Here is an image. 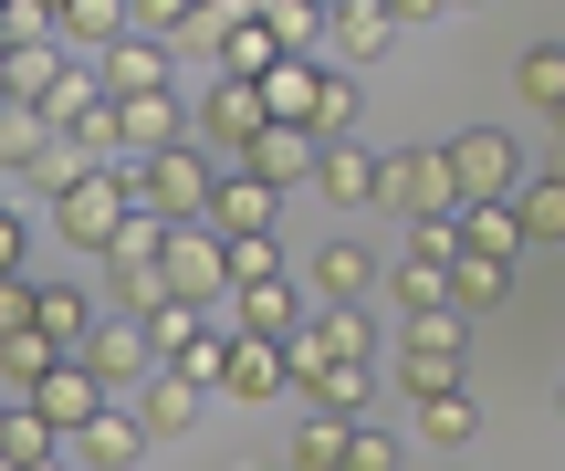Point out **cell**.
Masks as SVG:
<instances>
[{"mask_svg":"<svg viewBox=\"0 0 565 471\" xmlns=\"http://www.w3.org/2000/svg\"><path fill=\"white\" fill-rule=\"evenodd\" d=\"M137 221V168H74L53 189V231L74 251H116V231Z\"/></svg>","mask_w":565,"mask_h":471,"instance_id":"obj_1","label":"cell"},{"mask_svg":"<svg viewBox=\"0 0 565 471\" xmlns=\"http://www.w3.org/2000/svg\"><path fill=\"white\" fill-rule=\"evenodd\" d=\"M377 200L408 210V231H419V221H461V189H450L440 147H398V158H377Z\"/></svg>","mask_w":565,"mask_h":471,"instance_id":"obj_2","label":"cell"},{"mask_svg":"<svg viewBox=\"0 0 565 471\" xmlns=\"http://www.w3.org/2000/svg\"><path fill=\"white\" fill-rule=\"evenodd\" d=\"M210 189H221V168H210L200 147H168V158H147V168H137V210H147V221H168V231L200 221Z\"/></svg>","mask_w":565,"mask_h":471,"instance_id":"obj_3","label":"cell"},{"mask_svg":"<svg viewBox=\"0 0 565 471\" xmlns=\"http://www.w3.org/2000/svg\"><path fill=\"white\" fill-rule=\"evenodd\" d=\"M263 84H210V105H189V147H200V158H231L242 168L252 158V137H263Z\"/></svg>","mask_w":565,"mask_h":471,"instance_id":"obj_4","label":"cell"},{"mask_svg":"<svg viewBox=\"0 0 565 471\" xmlns=\"http://www.w3.org/2000/svg\"><path fill=\"white\" fill-rule=\"evenodd\" d=\"M158 283H168V304H221V293H231V242H221L210 221L168 231V263H158Z\"/></svg>","mask_w":565,"mask_h":471,"instance_id":"obj_5","label":"cell"},{"mask_svg":"<svg viewBox=\"0 0 565 471\" xmlns=\"http://www.w3.org/2000/svg\"><path fill=\"white\" fill-rule=\"evenodd\" d=\"M440 158H450V189H461V210L513 200V189H524V158H513V137H503V126H471V137H450Z\"/></svg>","mask_w":565,"mask_h":471,"instance_id":"obj_6","label":"cell"},{"mask_svg":"<svg viewBox=\"0 0 565 471\" xmlns=\"http://www.w3.org/2000/svg\"><path fill=\"white\" fill-rule=\"evenodd\" d=\"M74 367L95 377L105 398H137L147 377H158V346H147V325H137V314H105V325L84 335V356H74Z\"/></svg>","mask_w":565,"mask_h":471,"instance_id":"obj_7","label":"cell"},{"mask_svg":"<svg viewBox=\"0 0 565 471\" xmlns=\"http://www.w3.org/2000/svg\"><path fill=\"white\" fill-rule=\"evenodd\" d=\"M0 168H11V179H42V189L74 179V158H63V137H53L42 105H0Z\"/></svg>","mask_w":565,"mask_h":471,"instance_id":"obj_8","label":"cell"},{"mask_svg":"<svg viewBox=\"0 0 565 471\" xmlns=\"http://www.w3.org/2000/svg\"><path fill=\"white\" fill-rule=\"evenodd\" d=\"M221 242H273V221H282V189H263L252 168H221V189H210V210H200Z\"/></svg>","mask_w":565,"mask_h":471,"instance_id":"obj_9","label":"cell"},{"mask_svg":"<svg viewBox=\"0 0 565 471\" xmlns=\"http://www.w3.org/2000/svg\"><path fill=\"white\" fill-rule=\"evenodd\" d=\"M137 461H147V419L126 409V398H116L105 419H84L74 440H63V471H137Z\"/></svg>","mask_w":565,"mask_h":471,"instance_id":"obj_10","label":"cell"},{"mask_svg":"<svg viewBox=\"0 0 565 471\" xmlns=\"http://www.w3.org/2000/svg\"><path fill=\"white\" fill-rule=\"evenodd\" d=\"M294 388V367H282V346H263V335H221V398L231 409H263V398Z\"/></svg>","mask_w":565,"mask_h":471,"instance_id":"obj_11","label":"cell"},{"mask_svg":"<svg viewBox=\"0 0 565 471\" xmlns=\"http://www.w3.org/2000/svg\"><path fill=\"white\" fill-rule=\"evenodd\" d=\"M21 409H32V419H42V430H53V440H74V430H84V419H105V409H116V398H105V388H95V377H84V367H74V356H63V367H53V377H42V388H32V398H21Z\"/></svg>","mask_w":565,"mask_h":471,"instance_id":"obj_12","label":"cell"},{"mask_svg":"<svg viewBox=\"0 0 565 471\" xmlns=\"http://www.w3.org/2000/svg\"><path fill=\"white\" fill-rule=\"evenodd\" d=\"M116 147L126 158H168V147H189V105H179V84L168 95H137V105H116Z\"/></svg>","mask_w":565,"mask_h":471,"instance_id":"obj_13","label":"cell"},{"mask_svg":"<svg viewBox=\"0 0 565 471\" xmlns=\"http://www.w3.org/2000/svg\"><path fill=\"white\" fill-rule=\"evenodd\" d=\"M126 409L147 419V440H189V430H200V409H210V388H189L179 367H158L137 398H126Z\"/></svg>","mask_w":565,"mask_h":471,"instance_id":"obj_14","label":"cell"},{"mask_svg":"<svg viewBox=\"0 0 565 471\" xmlns=\"http://www.w3.org/2000/svg\"><path fill=\"white\" fill-rule=\"evenodd\" d=\"M126 32H137L126 0H53V42H63V53H95V63H105Z\"/></svg>","mask_w":565,"mask_h":471,"instance_id":"obj_15","label":"cell"},{"mask_svg":"<svg viewBox=\"0 0 565 471\" xmlns=\"http://www.w3.org/2000/svg\"><path fill=\"white\" fill-rule=\"evenodd\" d=\"M95 84H105V95H116V105H137V95H168V42H147V32H126L116 53L95 63Z\"/></svg>","mask_w":565,"mask_h":471,"instance_id":"obj_16","label":"cell"},{"mask_svg":"<svg viewBox=\"0 0 565 471\" xmlns=\"http://www.w3.org/2000/svg\"><path fill=\"white\" fill-rule=\"evenodd\" d=\"M252 179H263V189H315V168H324V147L315 137H294V126H263V137H252Z\"/></svg>","mask_w":565,"mask_h":471,"instance_id":"obj_17","label":"cell"},{"mask_svg":"<svg viewBox=\"0 0 565 471\" xmlns=\"http://www.w3.org/2000/svg\"><path fill=\"white\" fill-rule=\"evenodd\" d=\"M324 32H335L345 63H377L387 42H398V0H335V11H324Z\"/></svg>","mask_w":565,"mask_h":471,"instance_id":"obj_18","label":"cell"},{"mask_svg":"<svg viewBox=\"0 0 565 471\" xmlns=\"http://www.w3.org/2000/svg\"><path fill=\"white\" fill-rule=\"evenodd\" d=\"M273 63H294V53L273 42V21H263V11H242V21L221 32V84H273Z\"/></svg>","mask_w":565,"mask_h":471,"instance_id":"obj_19","label":"cell"},{"mask_svg":"<svg viewBox=\"0 0 565 471\" xmlns=\"http://www.w3.org/2000/svg\"><path fill=\"white\" fill-rule=\"evenodd\" d=\"M32 325L53 335L63 356H84V335H95L105 314H95V293H84V283H42V293H32Z\"/></svg>","mask_w":565,"mask_h":471,"instance_id":"obj_20","label":"cell"},{"mask_svg":"<svg viewBox=\"0 0 565 471\" xmlns=\"http://www.w3.org/2000/svg\"><path fill=\"white\" fill-rule=\"evenodd\" d=\"M315 105H324V63H273L263 116H273V126H294V137H315Z\"/></svg>","mask_w":565,"mask_h":471,"instance_id":"obj_21","label":"cell"},{"mask_svg":"<svg viewBox=\"0 0 565 471\" xmlns=\"http://www.w3.org/2000/svg\"><path fill=\"white\" fill-rule=\"evenodd\" d=\"M503 293H513V263H482V251L450 263V314H461V325H471V314H492Z\"/></svg>","mask_w":565,"mask_h":471,"instance_id":"obj_22","label":"cell"},{"mask_svg":"<svg viewBox=\"0 0 565 471\" xmlns=\"http://www.w3.org/2000/svg\"><path fill=\"white\" fill-rule=\"evenodd\" d=\"M147 346H158V367H189L210 346V304H158L147 314Z\"/></svg>","mask_w":565,"mask_h":471,"instance_id":"obj_23","label":"cell"},{"mask_svg":"<svg viewBox=\"0 0 565 471\" xmlns=\"http://www.w3.org/2000/svg\"><path fill=\"white\" fill-rule=\"evenodd\" d=\"M315 189H324L335 210H366V200H377V158H366V147H324Z\"/></svg>","mask_w":565,"mask_h":471,"instance_id":"obj_24","label":"cell"},{"mask_svg":"<svg viewBox=\"0 0 565 471\" xmlns=\"http://www.w3.org/2000/svg\"><path fill=\"white\" fill-rule=\"evenodd\" d=\"M366 283H377V263H366L356 242H324L315 251V304H356Z\"/></svg>","mask_w":565,"mask_h":471,"instance_id":"obj_25","label":"cell"},{"mask_svg":"<svg viewBox=\"0 0 565 471\" xmlns=\"http://www.w3.org/2000/svg\"><path fill=\"white\" fill-rule=\"evenodd\" d=\"M461 251H482V263H513V251H524V221H513V200L461 210Z\"/></svg>","mask_w":565,"mask_h":471,"instance_id":"obj_26","label":"cell"},{"mask_svg":"<svg viewBox=\"0 0 565 471\" xmlns=\"http://www.w3.org/2000/svg\"><path fill=\"white\" fill-rule=\"evenodd\" d=\"M294 325H303L294 283H252V293H242V335H263V346H294Z\"/></svg>","mask_w":565,"mask_h":471,"instance_id":"obj_27","label":"cell"},{"mask_svg":"<svg viewBox=\"0 0 565 471\" xmlns=\"http://www.w3.org/2000/svg\"><path fill=\"white\" fill-rule=\"evenodd\" d=\"M513 221H524V242H565V168L513 189Z\"/></svg>","mask_w":565,"mask_h":471,"instance_id":"obj_28","label":"cell"},{"mask_svg":"<svg viewBox=\"0 0 565 471\" xmlns=\"http://www.w3.org/2000/svg\"><path fill=\"white\" fill-rule=\"evenodd\" d=\"M63 74H74V53H63V42H21V53H11V105H42Z\"/></svg>","mask_w":565,"mask_h":471,"instance_id":"obj_29","label":"cell"},{"mask_svg":"<svg viewBox=\"0 0 565 471\" xmlns=\"http://www.w3.org/2000/svg\"><path fill=\"white\" fill-rule=\"evenodd\" d=\"M53 367H63V346H53V335H42V325H32V335H0V377H11L21 398H32V388H42V377H53Z\"/></svg>","mask_w":565,"mask_h":471,"instance_id":"obj_30","label":"cell"},{"mask_svg":"<svg viewBox=\"0 0 565 471\" xmlns=\"http://www.w3.org/2000/svg\"><path fill=\"white\" fill-rule=\"evenodd\" d=\"M419 440H429V451H461V440H482L471 398H461V388H450V398H419Z\"/></svg>","mask_w":565,"mask_h":471,"instance_id":"obj_31","label":"cell"},{"mask_svg":"<svg viewBox=\"0 0 565 471\" xmlns=\"http://www.w3.org/2000/svg\"><path fill=\"white\" fill-rule=\"evenodd\" d=\"M366 388H377L366 367H324V377H303V398H315V419H356V409H366Z\"/></svg>","mask_w":565,"mask_h":471,"instance_id":"obj_32","label":"cell"},{"mask_svg":"<svg viewBox=\"0 0 565 471\" xmlns=\"http://www.w3.org/2000/svg\"><path fill=\"white\" fill-rule=\"evenodd\" d=\"M345 440H356V419H303L294 430V471H345Z\"/></svg>","mask_w":565,"mask_h":471,"instance_id":"obj_33","label":"cell"},{"mask_svg":"<svg viewBox=\"0 0 565 471\" xmlns=\"http://www.w3.org/2000/svg\"><path fill=\"white\" fill-rule=\"evenodd\" d=\"M105 263H116V272H158V263H168V221H147V210H137V221L116 231V251H105Z\"/></svg>","mask_w":565,"mask_h":471,"instance_id":"obj_34","label":"cell"},{"mask_svg":"<svg viewBox=\"0 0 565 471\" xmlns=\"http://www.w3.org/2000/svg\"><path fill=\"white\" fill-rule=\"evenodd\" d=\"M513 84H524V95H534V105L555 116V105H565V42H534V53L513 63Z\"/></svg>","mask_w":565,"mask_h":471,"instance_id":"obj_35","label":"cell"},{"mask_svg":"<svg viewBox=\"0 0 565 471\" xmlns=\"http://www.w3.org/2000/svg\"><path fill=\"white\" fill-rule=\"evenodd\" d=\"M398 377H408V409H419V398H450V388H461V356H398Z\"/></svg>","mask_w":565,"mask_h":471,"instance_id":"obj_36","label":"cell"},{"mask_svg":"<svg viewBox=\"0 0 565 471\" xmlns=\"http://www.w3.org/2000/svg\"><path fill=\"white\" fill-rule=\"evenodd\" d=\"M461 346H471L461 314H408V356H461Z\"/></svg>","mask_w":565,"mask_h":471,"instance_id":"obj_37","label":"cell"},{"mask_svg":"<svg viewBox=\"0 0 565 471\" xmlns=\"http://www.w3.org/2000/svg\"><path fill=\"white\" fill-rule=\"evenodd\" d=\"M408 263L450 272V263H461V221H419V231H408Z\"/></svg>","mask_w":565,"mask_h":471,"instance_id":"obj_38","label":"cell"},{"mask_svg":"<svg viewBox=\"0 0 565 471\" xmlns=\"http://www.w3.org/2000/svg\"><path fill=\"white\" fill-rule=\"evenodd\" d=\"M252 283H282V251L273 242H231V293H252Z\"/></svg>","mask_w":565,"mask_h":471,"instance_id":"obj_39","label":"cell"},{"mask_svg":"<svg viewBox=\"0 0 565 471\" xmlns=\"http://www.w3.org/2000/svg\"><path fill=\"white\" fill-rule=\"evenodd\" d=\"M345 471H408V451H398L387 430H366V419H356V440H345Z\"/></svg>","mask_w":565,"mask_h":471,"instance_id":"obj_40","label":"cell"},{"mask_svg":"<svg viewBox=\"0 0 565 471\" xmlns=\"http://www.w3.org/2000/svg\"><path fill=\"white\" fill-rule=\"evenodd\" d=\"M32 293H42V283H21V272L0 283V335H32Z\"/></svg>","mask_w":565,"mask_h":471,"instance_id":"obj_41","label":"cell"},{"mask_svg":"<svg viewBox=\"0 0 565 471\" xmlns=\"http://www.w3.org/2000/svg\"><path fill=\"white\" fill-rule=\"evenodd\" d=\"M21 242H32V231H21V210H0V283L21 272Z\"/></svg>","mask_w":565,"mask_h":471,"instance_id":"obj_42","label":"cell"},{"mask_svg":"<svg viewBox=\"0 0 565 471\" xmlns=\"http://www.w3.org/2000/svg\"><path fill=\"white\" fill-rule=\"evenodd\" d=\"M0 105H11V53H0Z\"/></svg>","mask_w":565,"mask_h":471,"instance_id":"obj_43","label":"cell"},{"mask_svg":"<svg viewBox=\"0 0 565 471\" xmlns=\"http://www.w3.org/2000/svg\"><path fill=\"white\" fill-rule=\"evenodd\" d=\"M11 419H21V409H0V440H11Z\"/></svg>","mask_w":565,"mask_h":471,"instance_id":"obj_44","label":"cell"},{"mask_svg":"<svg viewBox=\"0 0 565 471\" xmlns=\"http://www.w3.org/2000/svg\"><path fill=\"white\" fill-rule=\"evenodd\" d=\"M555 419H565V377H555Z\"/></svg>","mask_w":565,"mask_h":471,"instance_id":"obj_45","label":"cell"},{"mask_svg":"<svg viewBox=\"0 0 565 471\" xmlns=\"http://www.w3.org/2000/svg\"><path fill=\"white\" fill-rule=\"evenodd\" d=\"M545 126H555V137H565V105H555V116H545Z\"/></svg>","mask_w":565,"mask_h":471,"instance_id":"obj_46","label":"cell"},{"mask_svg":"<svg viewBox=\"0 0 565 471\" xmlns=\"http://www.w3.org/2000/svg\"><path fill=\"white\" fill-rule=\"evenodd\" d=\"M0 471H21V461H0Z\"/></svg>","mask_w":565,"mask_h":471,"instance_id":"obj_47","label":"cell"}]
</instances>
